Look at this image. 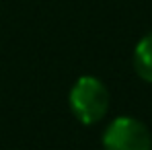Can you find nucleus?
<instances>
[{
	"label": "nucleus",
	"mask_w": 152,
	"mask_h": 150,
	"mask_svg": "<svg viewBox=\"0 0 152 150\" xmlns=\"http://www.w3.org/2000/svg\"><path fill=\"white\" fill-rule=\"evenodd\" d=\"M134 70L144 82L152 84V31L146 33L134 48Z\"/></svg>",
	"instance_id": "obj_3"
},
{
	"label": "nucleus",
	"mask_w": 152,
	"mask_h": 150,
	"mask_svg": "<svg viewBox=\"0 0 152 150\" xmlns=\"http://www.w3.org/2000/svg\"><path fill=\"white\" fill-rule=\"evenodd\" d=\"M103 150H152L150 130L132 115H119L103 132Z\"/></svg>",
	"instance_id": "obj_2"
},
{
	"label": "nucleus",
	"mask_w": 152,
	"mask_h": 150,
	"mask_svg": "<svg viewBox=\"0 0 152 150\" xmlns=\"http://www.w3.org/2000/svg\"><path fill=\"white\" fill-rule=\"evenodd\" d=\"M68 105L82 125H95L109 111V91L97 76H80L70 89Z\"/></svg>",
	"instance_id": "obj_1"
}]
</instances>
